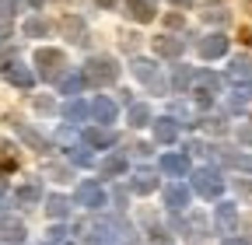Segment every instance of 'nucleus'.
Wrapping results in <instances>:
<instances>
[{
  "mask_svg": "<svg viewBox=\"0 0 252 245\" xmlns=\"http://www.w3.org/2000/svg\"><path fill=\"white\" fill-rule=\"evenodd\" d=\"M116 63L109 56H94V60H88V67H84V81L88 84H112L116 81Z\"/></svg>",
  "mask_w": 252,
  "mask_h": 245,
  "instance_id": "obj_1",
  "label": "nucleus"
},
{
  "mask_svg": "<svg viewBox=\"0 0 252 245\" xmlns=\"http://www.w3.org/2000/svg\"><path fill=\"white\" fill-rule=\"evenodd\" d=\"M35 63H39V70H42V77H60V70H63V53L60 49H39L35 53Z\"/></svg>",
  "mask_w": 252,
  "mask_h": 245,
  "instance_id": "obj_2",
  "label": "nucleus"
},
{
  "mask_svg": "<svg viewBox=\"0 0 252 245\" xmlns=\"http://www.w3.org/2000/svg\"><path fill=\"white\" fill-rule=\"evenodd\" d=\"M228 53V39L224 35H207V39H200V56L203 60H217V56H224Z\"/></svg>",
  "mask_w": 252,
  "mask_h": 245,
  "instance_id": "obj_3",
  "label": "nucleus"
},
{
  "mask_svg": "<svg viewBox=\"0 0 252 245\" xmlns=\"http://www.w3.org/2000/svg\"><path fill=\"white\" fill-rule=\"evenodd\" d=\"M133 74H137L144 84H151V88H165L161 74H158V67L151 63V60H133Z\"/></svg>",
  "mask_w": 252,
  "mask_h": 245,
  "instance_id": "obj_4",
  "label": "nucleus"
},
{
  "mask_svg": "<svg viewBox=\"0 0 252 245\" xmlns=\"http://www.w3.org/2000/svg\"><path fill=\"white\" fill-rule=\"evenodd\" d=\"M193 182H196V189H200L203 196H217V193H220V179H217L214 172H196Z\"/></svg>",
  "mask_w": 252,
  "mask_h": 245,
  "instance_id": "obj_5",
  "label": "nucleus"
},
{
  "mask_svg": "<svg viewBox=\"0 0 252 245\" xmlns=\"http://www.w3.org/2000/svg\"><path fill=\"white\" fill-rule=\"evenodd\" d=\"M126 14L130 18H137V21H154V7L147 4V0H126Z\"/></svg>",
  "mask_w": 252,
  "mask_h": 245,
  "instance_id": "obj_6",
  "label": "nucleus"
},
{
  "mask_svg": "<svg viewBox=\"0 0 252 245\" xmlns=\"http://www.w3.org/2000/svg\"><path fill=\"white\" fill-rule=\"evenodd\" d=\"M60 28L67 32V39H70V42H88V39H84V25H81L74 14H67V18H63V21H60Z\"/></svg>",
  "mask_w": 252,
  "mask_h": 245,
  "instance_id": "obj_7",
  "label": "nucleus"
},
{
  "mask_svg": "<svg viewBox=\"0 0 252 245\" xmlns=\"http://www.w3.org/2000/svg\"><path fill=\"white\" fill-rule=\"evenodd\" d=\"M4 77H7L11 84H18V88H32V81H35L28 70H21L18 63H7V67H4Z\"/></svg>",
  "mask_w": 252,
  "mask_h": 245,
  "instance_id": "obj_8",
  "label": "nucleus"
},
{
  "mask_svg": "<svg viewBox=\"0 0 252 245\" xmlns=\"http://www.w3.org/2000/svg\"><path fill=\"white\" fill-rule=\"evenodd\" d=\"M154 49L161 53V56H179L182 53V42L172 39V35H161V39H154Z\"/></svg>",
  "mask_w": 252,
  "mask_h": 245,
  "instance_id": "obj_9",
  "label": "nucleus"
},
{
  "mask_svg": "<svg viewBox=\"0 0 252 245\" xmlns=\"http://www.w3.org/2000/svg\"><path fill=\"white\" fill-rule=\"evenodd\" d=\"M91 112H94V119H102V122H112L116 119V105L109 98H98V102L91 105Z\"/></svg>",
  "mask_w": 252,
  "mask_h": 245,
  "instance_id": "obj_10",
  "label": "nucleus"
},
{
  "mask_svg": "<svg viewBox=\"0 0 252 245\" xmlns=\"http://www.w3.org/2000/svg\"><path fill=\"white\" fill-rule=\"evenodd\" d=\"M252 77V63L249 60H235L231 63V81H249Z\"/></svg>",
  "mask_w": 252,
  "mask_h": 245,
  "instance_id": "obj_11",
  "label": "nucleus"
},
{
  "mask_svg": "<svg viewBox=\"0 0 252 245\" xmlns=\"http://www.w3.org/2000/svg\"><path fill=\"white\" fill-rule=\"evenodd\" d=\"M154 137L158 140H175V126H172V119H158V126H154Z\"/></svg>",
  "mask_w": 252,
  "mask_h": 245,
  "instance_id": "obj_12",
  "label": "nucleus"
},
{
  "mask_svg": "<svg viewBox=\"0 0 252 245\" xmlns=\"http://www.w3.org/2000/svg\"><path fill=\"white\" fill-rule=\"evenodd\" d=\"M49 32V25L42 21V18H32V21H25V35H32V39H35V35H46Z\"/></svg>",
  "mask_w": 252,
  "mask_h": 245,
  "instance_id": "obj_13",
  "label": "nucleus"
},
{
  "mask_svg": "<svg viewBox=\"0 0 252 245\" xmlns=\"http://www.w3.org/2000/svg\"><path fill=\"white\" fill-rule=\"evenodd\" d=\"M84 112H88V105H84L81 98L67 102V119H84Z\"/></svg>",
  "mask_w": 252,
  "mask_h": 245,
  "instance_id": "obj_14",
  "label": "nucleus"
},
{
  "mask_svg": "<svg viewBox=\"0 0 252 245\" xmlns=\"http://www.w3.org/2000/svg\"><path fill=\"white\" fill-rule=\"evenodd\" d=\"M88 140L98 144V147H105V144H112V133L109 130H88Z\"/></svg>",
  "mask_w": 252,
  "mask_h": 245,
  "instance_id": "obj_15",
  "label": "nucleus"
},
{
  "mask_svg": "<svg viewBox=\"0 0 252 245\" xmlns=\"http://www.w3.org/2000/svg\"><path fill=\"white\" fill-rule=\"evenodd\" d=\"M161 165H165L168 172H186V158H179V154H168V158H161Z\"/></svg>",
  "mask_w": 252,
  "mask_h": 245,
  "instance_id": "obj_16",
  "label": "nucleus"
},
{
  "mask_svg": "<svg viewBox=\"0 0 252 245\" xmlns=\"http://www.w3.org/2000/svg\"><path fill=\"white\" fill-rule=\"evenodd\" d=\"M147 116H151V112H147L144 105H133V109H130V122H133V126H144Z\"/></svg>",
  "mask_w": 252,
  "mask_h": 245,
  "instance_id": "obj_17",
  "label": "nucleus"
},
{
  "mask_svg": "<svg viewBox=\"0 0 252 245\" xmlns=\"http://www.w3.org/2000/svg\"><path fill=\"white\" fill-rule=\"evenodd\" d=\"M88 81H84V74L81 77H67V81H63V91H67V95H74V91H81Z\"/></svg>",
  "mask_w": 252,
  "mask_h": 245,
  "instance_id": "obj_18",
  "label": "nucleus"
},
{
  "mask_svg": "<svg viewBox=\"0 0 252 245\" xmlns=\"http://www.w3.org/2000/svg\"><path fill=\"white\" fill-rule=\"evenodd\" d=\"M81 200L94 203V200H98V186H94V182H84V186H81Z\"/></svg>",
  "mask_w": 252,
  "mask_h": 245,
  "instance_id": "obj_19",
  "label": "nucleus"
},
{
  "mask_svg": "<svg viewBox=\"0 0 252 245\" xmlns=\"http://www.w3.org/2000/svg\"><path fill=\"white\" fill-rule=\"evenodd\" d=\"M137 189H140V193L154 189V175H151V172H140V175H137Z\"/></svg>",
  "mask_w": 252,
  "mask_h": 245,
  "instance_id": "obj_20",
  "label": "nucleus"
},
{
  "mask_svg": "<svg viewBox=\"0 0 252 245\" xmlns=\"http://www.w3.org/2000/svg\"><path fill=\"white\" fill-rule=\"evenodd\" d=\"M25 231H21V224L18 221H4V238H21Z\"/></svg>",
  "mask_w": 252,
  "mask_h": 245,
  "instance_id": "obj_21",
  "label": "nucleus"
},
{
  "mask_svg": "<svg viewBox=\"0 0 252 245\" xmlns=\"http://www.w3.org/2000/svg\"><path fill=\"white\" fill-rule=\"evenodd\" d=\"M0 165L11 168L14 165V154H11V144H0Z\"/></svg>",
  "mask_w": 252,
  "mask_h": 245,
  "instance_id": "obj_22",
  "label": "nucleus"
},
{
  "mask_svg": "<svg viewBox=\"0 0 252 245\" xmlns=\"http://www.w3.org/2000/svg\"><path fill=\"white\" fill-rule=\"evenodd\" d=\"M228 18V11H220V7H210L207 11V21H224Z\"/></svg>",
  "mask_w": 252,
  "mask_h": 245,
  "instance_id": "obj_23",
  "label": "nucleus"
},
{
  "mask_svg": "<svg viewBox=\"0 0 252 245\" xmlns=\"http://www.w3.org/2000/svg\"><path fill=\"white\" fill-rule=\"evenodd\" d=\"M186 84H189V70H179V74H175V88H179V91H182V88H186Z\"/></svg>",
  "mask_w": 252,
  "mask_h": 245,
  "instance_id": "obj_24",
  "label": "nucleus"
},
{
  "mask_svg": "<svg viewBox=\"0 0 252 245\" xmlns=\"http://www.w3.org/2000/svg\"><path fill=\"white\" fill-rule=\"evenodd\" d=\"M14 4H18V0H0V14H4V18H7V14L14 11Z\"/></svg>",
  "mask_w": 252,
  "mask_h": 245,
  "instance_id": "obj_25",
  "label": "nucleus"
},
{
  "mask_svg": "<svg viewBox=\"0 0 252 245\" xmlns=\"http://www.w3.org/2000/svg\"><path fill=\"white\" fill-rule=\"evenodd\" d=\"M105 172H109V175H112V172H123V158H112V161L105 165Z\"/></svg>",
  "mask_w": 252,
  "mask_h": 245,
  "instance_id": "obj_26",
  "label": "nucleus"
},
{
  "mask_svg": "<svg viewBox=\"0 0 252 245\" xmlns=\"http://www.w3.org/2000/svg\"><path fill=\"white\" fill-rule=\"evenodd\" d=\"M11 35V18H0V39Z\"/></svg>",
  "mask_w": 252,
  "mask_h": 245,
  "instance_id": "obj_27",
  "label": "nucleus"
},
{
  "mask_svg": "<svg viewBox=\"0 0 252 245\" xmlns=\"http://www.w3.org/2000/svg\"><path fill=\"white\" fill-rule=\"evenodd\" d=\"M182 196H186V193H182V189H168V200H172V203H175V207H179V203H182Z\"/></svg>",
  "mask_w": 252,
  "mask_h": 245,
  "instance_id": "obj_28",
  "label": "nucleus"
},
{
  "mask_svg": "<svg viewBox=\"0 0 252 245\" xmlns=\"http://www.w3.org/2000/svg\"><path fill=\"white\" fill-rule=\"evenodd\" d=\"M172 4H175V7H189V4H193V0H172Z\"/></svg>",
  "mask_w": 252,
  "mask_h": 245,
  "instance_id": "obj_29",
  "label": "nucleus"
},
{
  "mask_svg": "<svg viewBox=\"0 0 252 245\" xmlns=\"http://www.w3.org/2000/svg\"><path fill=\"white\" fill-rule=\"evenodd\" d=\"M98 4H102V7H116V0H98Z\"/></svg>",
  "mask_w": 252,
  "mask_h": 245,
  "instance_id": "obj_30",
  "label": "nucleus"
},
{
  "mask_svg": "<svg viewBox=\"0 0 252 245\" xmlns=\"http://www.w3.org/2000/svg\"><path fill=\"white\" fill-rule=\"evenodd\" d=\"M28 4H32V7H42V0H28Z\"/></svg>",
  "mask_w": 252,
  "mask_h": 245,
  "instance_id": "obj_31",
  "label": "nucleus"
},
{
  "mask_svg": "<svg viewBox=\"0 0 252 245\" xmlns=\"http://www.w3.org/2000/svg\"><path fill=\"white\" fill-rule=\"evenodd\" d=\"M231 245H238V242H231Z\"/></svg>",
  "mask_w": 252,
  "mask_h": 245,
  "instance_id": "obj_32",
  "label": "nucleus"
}]
</instances>
